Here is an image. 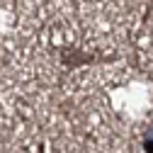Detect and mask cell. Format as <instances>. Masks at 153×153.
Returning a JSON list of instances; mask_svg holds the SVG:
<instances>
[{
  "label": "cell",
  "instance_id": "6da1fadb",
  "mask_svg": "<svg viewBox=\"0 0 153 153\" xmlns=\"http://www.w3.org/2000/svg\"><path fill=\"white\" fill-rule=\"evenodd\" d=\"M143 146H146L148 153H153V126L146 131V136H143Z\"/></svg>",
  "mask_w": 153,
  "mask_h": 153
}]
</instances>
